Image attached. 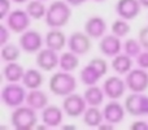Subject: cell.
Wrapping results in <instances>:
<instances>
[{
  "mask_svg": "<svg viewBox=\"0 0 148 130\" xmlns=\"http://www.w3.org/2000/svg\"><path fill=\"white\" fill-rule=\"evenodd\" d=\"M72 5H69L65 0H56L51 3L47 8L46 23L49 29H61L68 25L72 18Z\"/></svg>",
  "mask_w": 148,
  "mask_h": 130,
  "instance_id": "1",
  "label": "cell"
},
{
  "mask_svg": "<svg viewBox=\"0 0 148 130\" xmlns=\"http://www.w3.org/2000/svg\"><path fill=\"white\" fill-rule=\"evenodd\" d=\"M49 91L56 96H68L69 94H73L77 89V79L70 72L60 70L56 72L49 78L48 82Z\"/></svg>",
  "mask_w": 148,
  "mask_h": 130,
  "instance_id": "2",
  "label": "cell"
},
{
  "mask_svg": "<svg viewBox=\"0 0 148 130\" xmlns=\"http://www.w3.org/2000/svg\"><path fill=\"white\" fill-rule=\"evenodd\" d=\"M10 124L16 130H31L38 125V115L34 108L26 105H20L13 108L10 113Z\"/></svg>",
  "mask_w": 148,
  "mask_h": 130,
  "instance_id": "3",
  "label": "cell"
},
{
  "mask_svg": "<svg viewBox=\"0 0 148 130\" xmlns=\"http://www.w3.org/2000/svg\"><path fill=\"white\" fill-rule=\"evenodd\" d=\"M26 87L18 82H8L1 89V102L9 108H17L26 102Z\"/></svg>",
  "mask_w": 148,
  "mask_h": 130,
  "instance_id": "4",
  "label": "cell"
},
{
  "mask_svg": "<svg viewBox=\"0 0 148 130\" xmlns=\"http://www.w3.org/2000/svg\"><path fill=\"white\" fill-rule=\"evenodd\" d=\"M125 109L134 117L148 116V95L143 92H131L123 102Z\"/></svg>",
  "mask_w": 148,
  "mask_h": 130,
  "instance_id": "5",
  "label": "cell"
},
{
  "mask_svg": "<svg viewBox=\"0 0 148 130\" xmlns=\"http://www.w3.org/2000/svg\"><path fill=\"white\" fill-rule=\"evenodd\" d=\"M31 22V17L26 9H14L10 10V13L5 18V25L9 28L12 33L22 34L23 31L29 30V26Z\"/></svg>",
  "mask_w": 148,
  "mask_h": 130,
  "instance_id": "6",
  "label": "cell"
},
{
  "mask_svg": "<svg viewBox=\"0 0 148 130\" xmlns=\"http://www.w3.org/2000/svg\"><path fill=\"white\" fill-rule=\"evenodd\" d=\"M87 107H88V104H87L83 95L75 94V92L69 94L62 100V109H64L65 115L73 118L81 117L84 113V111L87 109Z\"/></svg>",
  "mask_w": 148,
  "mask_h": 130,
  "instance_id": "7",
  "label": "cell"
},
{
  "mask_svg": "<svg viewBox=\"0 0 148 130\" xmlns=\"http://www.w3.org/2000/svg\"><path fill=\"white\" fill-rule=\"evenodd\" d=\"M125 82L131 92H144L148 89V72L142 68H133L125 76Z\"/></svg>",
  "mask_w": 148,
  "mask_h": 130,
  "instance_id": "8",
  "label": "cell"
},
{
  "mask_svg": "<svg viewBox=\"0 0 148 130\" xmlns=\"http://www.w3.org/2000/svg\"><path fill=\"white\" fill-rule=\"evenodd\" d=\"M43 42L44 41L40 33H38L36 30H30V29L23 31L18 39V44H20L21 50L25 51L26 54H38L42 50Z\"/></svg>",
  "mask_w": 148,
  "mask_h": 130,
  "instance_id": "9",
  "label": "cell"
},
{
  "mask_svg": "<svg viewBox=\"0 0 148 130\" xmlns=\"http://www.w3.org/2000/svg\"><path fill=\"white\" fill-rule=\"evenodd\" d=\"M103 90L104 94L108 99L110 100H118L123 96L125 91L127 90L125 79L120 78L118 76H112L108 77L104 82H103Z\"/></svg>",
  "mask_w": 148,
  "mask_h": 130,
  "instance_id": "10",
  "label": "cell"
},
{
  "mask_svg": "<svg viewBox=\"0 0 148 130\" xmlns=\"http://www.w3.org/2000/svg\"><path fill=\"white\" fill-rule=\"evenodd\" d=\"M91 47H92L91 38H90L86 33L74 31V33L70 34L69 38H68V48L72 52H74V54H77L78 56L88 54Z\"/></svg>",
  "mask_w": 148,
  "mask_h": 130,
  "instance_id": "11",
  "label": "cell"
},
{
  "mask_svg": "<svg viewBox=\"0 0 148 130\" xmlns=\"http://www.w3.org/2000/svg\"><path fill=\"white\" fill-rule=\"evenodd\" d=\"M35 64L39 69L44 72H51L56 69L60 64V56L57 55V51L51 48H42L40 51L36 54L35 57Z\"/></svg>",
  "mask_w": 148,
  "mask_h": 130,
  "instance_id": "12",
  "label": "cell"
},
{
  "mask_svg": "<svg viewBox=\"0 0 148 130\" xmlns=\"http://www.w3.org/2000/svg\"><path fill=\"white\" fill-rule=\"evenodd\" d=\"M123 50V43L121 38L116 36L114 34L104 35L99 42V51L107 57H114L121 54Z\"/></svg>",
  "mask_w": 148,
  "mask_h": 130,
  "instance_id": "13",
  "label": "cell"
},
{
  "mask_svg": "<svg viewBox=\"0 0 148 130\" xmlns=\"http://www.w3.org/2000/svg\"><path fill=\"white\" fill-rule=\"evenodd\" d=\"M142 5L139 0H118L116 3V13L123 20H134L140 13Z\"/></svg>",
  "mask_w": 148,
  "mask_h": 130,
  "instance_id": "14",
  "label": "cell"
},
{
  "mask_svg": "<svg viewBox=\"0 0 148 130\" xmlns=\"http://www.w3.org/2000/svg\"><path fill=\"white\" fill-rule=\"evenodd\" d=\"M125 113H126L125 105L121 104L118 100H110L103 108L104 120L107 122L113 124V125L122 122V120L125 118Z\"/></svg>",
  "mask_w": 148,
  "mask_h": 130,
  "instance_id": "15",
  "label": "cell"
},
{
  "mask_svg": "<svg viewBox=\"0 0 148 130\" xmlns=\"http://www.w3.org/2000/svg\"><path fill=\"white\" fill-rule=\"evenodd\" d=\"M64 109L62 107L57 105H47L44 109H42L40 120L43 124H46L48 128H57L61 125L62 118H64Z\"/></svg>",
  "mask_w": 148,
  "mask_h": 130,
  "instance_id": "16",
  "label": "cell"
},
{
  "mask_svg": "<svg viewBox=\"0 0 148 130\" xmlns=\"http://www.w3.org/2000/svg\"><path fill=\"white\" fill-rule=\"evenodd\" d=\"M107 31V23L100 16H91L84 22V33L91 39H101Z\"/></svg>",
  "mask_w": 148,
  "mask_h": 130,
  "instance_id": "17",
  "label": "cell"
},
{
  "mask_svg": "<svg viewBox=\"0 0 148 130\" xmlns=\"http://www.w3.org/2000/svg\"><path fill=\"white\" fill-rule=\"evenodd\" d=\"M46 47L60 52L68 46V38L61 29H49L44 36Z\"/></svg>",
  "mask_w": 148,
  "mask_h": 130,
  "instance_id": "18",
  "label": "cell"
},
{
  "mask_svg": "<svg viewBox=\"0 0 148 130\" xmlns=\"http://www.w3.org/2000/svg\"><path fill=\"white\" fill-rule=\"evenodd\" d=\"M25 103L35 111H42L48 105V95L40 89L29 90Z\"/></svg>",
  "mask_w": 148,
  "mask_h": 130,
  "instance_id": "19",
  "label": "cell"
},
{
  "mask_svg": "<svg viewBox=\"0 0 148 130\" xmlns=\"http://www.w3.org/2000/svg\"><path fill=\"white\" fill-rule=\"evenodd\" d=\"M133 65H134L133 57L126 55L125 52L118 54L117 56L112 57V69L120 76H126L133 69Z\"/></svg>",
  "mask_w": 148,
  "mask_h": 130,
  "instance_id": "20",
  "label": "cell"
},
{
  "mask_svg": "<svg viewBox=\"0 0 148 130\" xmlns=\"http://www.w3.org/2000/svg\"><path fill=\"white\" fill-rule=\"evenodd\" d=\"M25 70L26 69L17 61L7 63V65L3 68V77L7 82H20L22 81Z\"/></svg>",
  "mask_w": 148,
  "mask_h": 130,
  "instance_id": "21",
  "label": "cell"
},
{
  "mask_svg": "<svg viewBox=\"0 0 148 130\" xmlns=\"http://www.w3.org/2000/svg\"><path fill=\"white\" fill-rule=\"evenodd\" d=\"M83 122L90 128H99L101 122H104V115H103V109L99 107H94V105H88L84 113L82 115Z\"/></svg>",
  "mask_w": 148,
  "mask_h": 130,
  "instance_id": "22",
  "label": "cell"
},
{
  "mask_svg": "<svg viewBox=\"0 0 148 130\" xmlns=\"http://www.w3.org/2000/svg\"><path fill=\"white\" fill-rule=\"evenodd\" d=\"M83 96L88 105L100 107L103 104V102H104L105 94L103 87H99L97 85H92V86H87V89L83 92Z\"/></svg>",
  "mask_w": 148,
  "mask_h": 130,
  "instance_id": "23",
  "label": "cell"
},
{
  "mask_svg": "<svg viewBox=\"0 0 148 130\" xmlns=\"http://www.w3.org/2000/svg\"><path fill=\"white\" fill-rule=\"evenodd\" d=\"M43 74L38 70V69L30 68L27 70H25L22 78V85L29 90H34V89H40V86L43 85Z\"/></svg>",
  "mask_w": 148,
  "mask_h": 130,
  "instance_id": "24",
  "label": "cell"
},
{
  "mask_svg": "<svg viewBox=\"0 0 148 130\" xmlns=\"http://www.w3.org/2000/svg\"><path fill=\"white\" fill-rule=\"evenodd\" d=\"M79 78H81V82L84 86H92V85H96L103 78V76L91 64H87L81 69Z\"/></svg>",
  "mask_w": 148,
  "mask_h": 130,
  "instance_id": "25",
  "label": "cell"
},
{
  "mask_svg": "<svg viewBox=\"0 0 148 130\" xmlns=\"http://www.w3.org/2000/svg\"><path fill=\"white\" fill-rule=\"evenodd\" d=\"M60 69L65 72H74L79 66V57L77 54H74L69 50L66 52H62L60 55Z\"/></svg>",
  "mask_w": 148,
  "mask_h": 130,
  "instance_id": "26",
  "label": "cell"
},
{
  "mask_svg": "<svg viewBox=\"0 0 148 130\" xmlns=\"http://www.w3.org/2000/svg\"><path fill=\"white\" fill-rule=\"evenodd\" d=\"M25 9L33 20H42L46 17L47 13V7L42 0H29Z\"/></svg>",
  "mask_w": 148,
  "mask_h": 130,
  "instance_id": "27",
  "label": "cell"
},
{
  "mask_svg": "<svg viewBox=\"0 0 148 130\" xmlns=\"http://www.w3.org/2000/svg\"><path fill=\"white\" fill-rule=\"evenodd\" d=\"M1 60L5 63L17 61L21 56V47H17L13 43H7L1 46V52H0Z\"/></svg>",
  "mask_w": 148,
  "mask_h": 130,
  "instance_id": "28",
  "label": "cell"
},
{
  "mask_svg": "<svg viewBox=\"0 0 148 130\" xmlns=\"http://www.w3.org/2000/svg\"><path fill=\"white\" fill-rule=\"evenodd\" d=\"M143 51V47H142L139 39L135 38H127L125 42H123V52L126 55H129L130 57H138V55Z\"/></svg>",
  "mask_w": 148,
  "mask_h": 130,
  "instance_id": "29",
  "label": "cell"
},
{
  "mask_svg": "<svg viewBox=\"0 0 148 130\" xmlns=\"http://www.w3.org/2000/svg\"><path fill=\"white\" fill-rule=\"evenodd\" d=\"M130 25H129L127 20H123V18H117V20L113 21L112 23V34H114L118 38H125L129 35L130 33Z\"/></svg>",
  "mask_w": 148,
  "mask_h": 130,
  "instance_id": "30",
  "label": "cell"
},
{
  "mask_svg": "<svg viewBox=\"0 0 148 130\" xmlns=\"http://www.w3.org/2000/svg\"><path fill=\"white\" fill-rule=\"evenodd\" d=\"M88 64H91L94 66L103 77L108 73V63L104 59H101V57H94V59H91L88 61Z\"/></svg>",
  "mask_w": 148,
  "mask_h": 130,
  "instance_id": "31",
  "label": "cell"
},
{
  "mask_svg": "<svg viewBox=\"0 0 148 130\" xmlns=\"http://www.w3.org/2000/svg\"><path fill=\"white\" fill-rule=\"evenodd\" d=\"M136 64L142 69H148V50H143L136 57Z\"/></svg>",
  "mask_w": 148,
  "mask_h": 130,
  "instance_id": "32",
  "label": "cell"
},
{
  "mask_svg": "<svg viewBox=\"0 0 148 130\" xmlns=\"http://www.w3.org/2000/svg\"><path fill=\"white\" fill-rule=\"evenodd\" d=\"M10 1L12 0H0V18L5 20L10 13Z\"/></svg>",
  "mask_w": 148,
  "mask_h": 130,
  "instance_id": "33",
  "label": "cell"
},
{
  "mask_svg": "<svg viewBox=\"0 0 148 130\" xmlns=\"http://www.w3.org/2000/svg\"><path fill=\"white\" fill-rule=\"evenodd\" d=\"M138 39L140 42L143 50H148V26H144V28H142L139 30Z\"/></svg>",
  "mask_w": 148,
  "mask_h": 130,
  "instance_id": "34",
  "label": "cell"
},
{
  "mask_svg": "<svg viewBox=\"0 0 148 130\" xmlns=\"http://www.w3.org/2000/svg\"><path fill=\"white\" fill-rule=\"evenodd\" d=\"M10 38V30L9 28H8L7 25H0V44L1 46H4V44L8 43V41H9Z\"/></svg>",
  "mask_w": 148,
  "mask_h": 130,
  "instance_id": "35",
  "label": "cell"
},
{
  "mask_svg": "<svg viewBox=\"0 0 148 130\" xmlns=\"http://www.w3.org/2000/svg\"><path fill=\"white\" fill-rule=\"evenodd\" d=\"M130 129L134 130H148V122L146 121H135L130 125Z\"/></svg>",
  "mask_w": 148,
  "mask_h": 130,
  "instance_id": "36",
  "label": "cell"
},
{
  "mask_svg": "<svg viewBox=\"0 0 148 130\" xmlns=\"http://www.w3.org/2000/svg\"><path fill=\"white\" fill-rule=\"evenodd\" d=\"M65 1H66L69 5H72V7H78V5L86 3L87 0H65Z\"/></svg>",
  "mask_w": 148,
  "mask_h": 130,
  "instance_id": "37",
  "label": "cell"
},
{
  "mask_svg": "<svg viewBox=\"0 0 148 130\" xmlns=\"http://www.w3.org/2000/svg\"><path fill=\"white\" fill-rule=\"evenodd\" d=\"M139 3L143 8H148V0H139Z\"/></svg>",
  "mask_w": 148,
  "mask_h": 130,
  "instance_id": "38",
  "label": "cell"
},
{
  "mask_svg": "<svg viewBox=\"0 0 148 130\" xmlns=\"http://www.w3.org/2000/svg\"><path fill=\"white\" fill-rule=\"evenodd\" d=\"M61 128H62V129H65V130H68V129L74 130V129H75V126H74V125H62Z\"/></svg>",
  "mask_w": 148,
  "mask_h": 130,
  "instance_id": "39",
  "label": "cell"
},
{
  "mask_svg": "<svg viewBox=\"0 0 148 130\" xmlns=\"http://www.w3.org/2000/svg\"><path fill=\"white\" fill-rule=\"evenodd\" d=\"M12 1L16 3V4H26L29 0H12Z\"/></svg>",
  "mask_w": 148,
  "mask_h": 130,
  "instance_id": "40",
  "label": "cell"
},
{
  "mask_svg": "<svg viewBox=\"0 0 148 130\" xmlns=\"http://www.w3.org/2000/svg\"><path fill=\"white\" fill-rule=\"evenodd\" d=\"M94 1H97V3H100V1H105V0H94Z\"/></svg>",
  "mask_w": 148,
  "mask_h": 130,
  "instance_id": "41",
  "label": "cell"
},
{
  "mask_svg": "<svg viewBox=\"0 0 148 130\" xmlns=\"http://www.w3.org/2000/svg\"><path fill=\"white\" fill-rule=\"evenodd\" d=\"M42 1H46V0H42Z\"/></svg>",
  "mask_w": 148,
  "mask_h": 130,
  "instance_id": "42",
  "label": "cell"
}]
</instances>
